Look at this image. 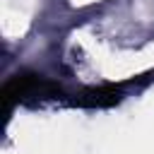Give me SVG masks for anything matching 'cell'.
<instances>
[{"instance_id":"obj_1","label":"cell","mask_w":154,"mask_h":154,"mask_svg":"<svg viewBox=\"0 0 154 154\" xmlns=\"http://www.w3.org/2000/svg\"><path fill=\"white\" fill-rule=\"evenodd\" d=\"M58 87L41 75H17L5 84V101L10 99H26V96H51L55 94Z\"/></svg>"}]
</instances>
